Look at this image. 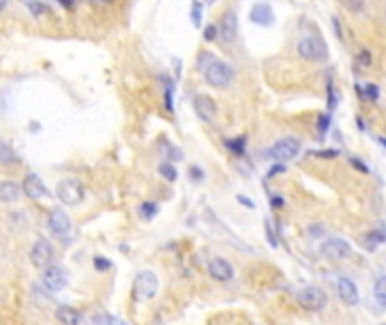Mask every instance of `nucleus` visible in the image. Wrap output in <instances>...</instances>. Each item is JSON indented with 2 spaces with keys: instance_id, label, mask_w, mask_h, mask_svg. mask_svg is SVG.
Returning <instances> with one entry per match:
<instances>
[{
  "instance_id": "10",
  "label": "nucleus",
  "mask_w": 386,
  "mask_h": 325,
  "mask_svg": "<svg viewBox=\"0 0 386 325\" xmlns=\"http://www.w3.org/2000/svg\"><path fill=\"white\" fill-rule=\"evenodd\" d=\"M217 30H219V39L226 45L235 43V39H237V12L235 9H226L222 14V18L217 23Z\"/></svg>"
},
{
  "instance_id": "51",
  "label": "nucleus",
  "mask_w": 386,
  "mask_h": 325,
  "mask_svg": "<svg viewBox=\"0 0 386 325\" xmlns=\"http://www.w3.org/2000/svg\"><path fill=\"white\" fill-rule=\"evenodd\" d=\"M379 325H386V323H379Z\"/></svg>"
},
{
  "instance_id": "24",
  "label": "nucleus",
  "mask_w": 386,
  "mask_h": 325,
  "mask_svg": "<svg viewBox=\"0 0 386 325\" xmlns=\"http://www.w3.org/2000/svg\"><path fill=\"white\" fill-rule=\"evenodd\" d=\"M384 242H386V226L384 224H381L377 230H370V233L366 235V248H370V251Z\"/></svg>"
},
{
  "instance_id": "4",
  "label": "nucleus",
  "mask_w": 386,
  "mask_h": 325,
  "mask_svg": "<svg viewBox=\"0 0 386 325\" xmlns=\"http://www.w3.org/2000/svg\"><path fill=\"white\" fill-rule=\"evenodd\" d=\"M84 197H86V190L79 179H61L57 185V199L66 206H79Z\"/></svg>"
},
{
  "instance_id": "12",
  "label": "nucleus",
  "mask_w": 386,
  "mask_h": 325,
  "mask_svg": "<svg viewBox=\"0 0 386 325\" xmlns=\"http://www.w3.org/2000/svg\"><path fill=\"white\" fill-rule=\"evenodd\" d=\"M48 228H50V233L57 235V237H66V235H70L73 221H70L68 212H66L64 208H55V210L50 212V217H48Z\"/></svg>"
},
{
  "instance_id": "47",
  "label": "nucleus",
  "mask_w": 386,
  "mask_h": 325,
  "mask_svg": "<svg viewBox=\"0 0 386 325\" xmlns=\"http://www.w3.org/2000/svg\"><path fill=\"white\" fill-rule=\"evenodd\" d=\"M59 3L64 5V7H68V9H70V7H75V0H59Z\"/></svg>"
},
{
  "instance_id": "35",
  "label": "nucleus",
  "mask_w": 386,
  "mask_h": 325,
  "mask_svg": "<svg viewBox=\"0 0 386 325\" xmlns=\"http://www.w3.org/2000/svg\"><path fill=\"white\" fill-rule=\"evenodd\" d=\"M187 176H190L192 183H204V181H206V172L201 170L199 165H190V167H187Z\"/></svg>"
},
{
  "instance_id": "49",
  "label": "nucleus",
  "mask_w": 386,
  "mask_h": 325,
  "mask_svg": "<svg viewBox=\"0 0 386 325\" xmlns=\"http://www.w3.org/2000/svg\"><path fill=\"white\" fill-rule=\"evenodd\" d=\"M5 7H7V0H0V12H5Z\"/></svg>"
},
{
  "instance_id": "18",
  "label": "nucleus",
  "mask_w": 386,
  "mask_h": 325,
  "mask_svg": "<svg viewBox=\"0 0 386 325\" xmlns=\"http://www.w3.org/2000/svg\"><path fill=\"white\" fill-rule=\"evenodd\" d=\"M55 316L61 325H79L82 323V311L70 307V305H59L55 311Z\"/></svg>"
},
{
  "instance_id": "30",
  "label": "nucleus",
  "mask_w": 386,
  "mask_h": 325,
  "mask_svg": "<svg viewBox=\"0 0 386 325\" xmlns=\"http://www.w3.org/2000/svg\"><path fill=\"white\" fill-rule=\"evenodd\" d=\"M190 18H192V25L201 27V23H204V5H201V0H195V3H192Z\"/></svg>"
},
{
  "instance_id": "25",
  "label": "nucleus",
  "mask_w": 386,
  "mask_h": 325,
  "mask_svg": "<svg viewBox=\"0 0 386 325\" xmlns=\"http://www.w3.org/2000/svg\"><path fill=\"white\" fill-rule=\"evenodd\" d=\"M160 151H165V156H167L169 162L174 160H183V151L176 147V144H172L169 140H160Z\"/></svg>"
},
{
  "instance_id": "28",
  "label": "nucleus",
  "mask_w": 386,
  "mask_h": 325,
  "mask_svg": "<svg viewBox=\"0 0 386 325\" xmlns=\"http://www.w3.org/2000/svg\"><path fill=\"white\" fill-rule=\"evenodd\" d=\"M138 212H140L142 219L151 221L156 215H158V203H154V201H142L140 208H138Z\"/></svg>"
},
{
  "instance_id": "36",
  "label": "nucleus",
  "mask_w": 386,
  "mask_h": 325,
  "mask_svg": "<svg viewBox=\"0 0 386 325\" xmlns=\"http://www.w3.org/2000/svg\"><path fill=\"white\" fill-rule=\"evenodd\" d=\"M93 266H95V271H100V273H104V271H109L111 266H113V262H111L109 257L95 255V257H93Z\"/></svg>"
},
{
  "instance_id": "45",
  "label": "nucleus",
  "mask_w": 386,
  "mask_h": 325,
  "mask_svg": "<svg viewBox=\"0 0 386 325\" xmlns=\"http://www.w3.org/2000/svg\"><path fill=\"white\" fill-rule=\"evenodd\" d=\"M354 120H357V126H359V131H361V133H366V129H368V126H366V120H363L361 115H357V117H354Z\"/></svg>"
},
{
  "instance_id": "37",
  "label": "nucleus",
  "mask_w": 386,
  "mask_h": 325,
  "mask_svg": "<svg viewBox=\"0 0 386 325\" xmlns=\"http://www.w3.org/2000/svg\"><path fill=\"white\" fill-rule=\"evenodd\" d=\"M219 39V30H217V23H210V25L204 27V41L213 43V41Z\"/></svg>"
},
{
  "instance_id": "8",
  "label": "nucleus",
  "mask_w": 386,
  "mask_h": 325,
  "mask_svg": "<svg viewBox=\"0 0 386 325\" xmlns=\"http://www.w3.org/2000/svg\"><path fill=\"white\" fill-rule=\"evenodd\" d=\"M321 253L327 257V260L341 262V260L352 257V246L341 237H330V239H325V242L321 244Z\"/></svg>"
},
{
  "instance_id": "5",
  "label": "nucleus",
  "mask_w": 386,
  "mask_h": 325,
  "mask_svg": "<svg viewBox=\"0 0 386 325\" xmlns=\"http://www.w3.org/2000/svg\"><path fill=\"white\" fill-rule=\"evenodd\" d=\"M156 293H158V278H156V273L149 269L138 271L136 280H133V296H136V300H149Z\"/></svg>"
},
{
  "instance_id": "26",
  "label": "nucleus",
  "mask_w": 386,
  "mask_h": 325,
  "mask_svg": "<svg viewBox=\"0 0 386 325\" xmlns=\"http://www.w3.org/2000/svg\"><path fill=\"white\" fill-rule=\"evenodd\" d=\"M330 126H332V113H327V111H323V113H318V117H316V131H318V138H325L327 135V131H330Z\"/></svg>"
},
{
  "instance_id": "3",
  "label": "nucleus",
  "mask_w": 386,
  "mask_h": 325,
  "mask_svg": "<svg viewBox=\"0 0 386 325\" xmlns=\"http://www.w3.org/2000/svg\"><path fill=\"white\" fill-rule=\"evenodd\" d=\"M303 151V142L298 138H291V135H285V138L276 140L271 147L264 151V156L271 158L273 162H287L291 158H296L298 153Z\"/></svg>"
},
{
  "instance_id": "21",
  "label": "nucleus",
  "mask_w": 386,
  "mask_h": 325,
  "mask_svg": "<svg viewBox=\"0 0 386 325\" xmlns=\"http://www.w3.org/2000/svg\"><path fill=\"white\" fill-rule=\"evenodd\" d=\"M372 296H375L379 309H386V273H381L375 280V289H372Z\"/></svg>"
},
{
  "instance_id": "2",
  "label": "nucleus",
  "mask_w": 386,
  "mask_h": 325,
  "mask_svg": "<svg viewBox=\"0 0 386 325\" xmlns=\"http://www.w3.org/2000/svg\"><path fill=\"white\" fill-rule=\"evenodd\" d=\"M296 54L305 61H314V63H325L330 59V50L327 43L323 41V36L318 34H303L296 41Z\"/></svg>"
},
{
  "instance_id": "50",
  "label": "nucleus",
  "mask_w": 386,
  "mask_h": 325,
  "mask_svg": "<svg viewBox=\"0 0 386 325\" xmlns=\"http://www.w3.org/2000/svg\"><path fill=\"white\" fill-rule=\"evenodd\" d=\"M206 3H208V5H210V3H215V0H206Z\"/></svg>"
},
{
  "instance_id": "42",
  "label": "nucleus",
  "mask_w": 386,
  "mask_h": 325,
  "mask_svg": "<svg viewBox=\"0 0 386 325\" xmlns=\"http://www.w3.org/2000/svg\"><path fill=\"white\" fill-rule=\"evenodd\" d=\"M345 7H348L350 12L359 14V12L363 9V0H345Z\"/></svg>"
},
{
  "instance_id": "40",
  "label": "nucleus",
  "mask_w": 386,
  "mask_h": 325,
  "mask_svg": "<svg viewBox=\"0 0 386 325\" xmlns=\"http://www.w3.org/2000/svg\"><path fill=\"white\" fill-rule=\"evenodd\" d=\"M332 30H334V34H336V39H339V41L345 39V36H343V27H341V21L336 16H332Z\"/></svg>"
},
{
  "instance_id": "7",
  "label": "nucleus",
  "mask_w": 386,
  "mask_h": 325,
  "mask_svg": "<svg viewBox=\"0 0 386 325\" xmlns=\"http://www.w3.org/2000/svg\"><path fill=\"white\" fill-rule=\"evenodd\" d=\"M52 255H55V246L50 244L48 237H37V242L30 248V262L37 269H46L52 264Z\"/></svg>"
},
{
  "instance_id": "17",
  "label": "nucleus",
  "mask_w": 386,
  "mask_h": 325,
  "mask_svg": "<svg viewBox=\"0 0 386 325\" xmlns=\"http://www.w3.org/2000/svg\"><path fill=\"white\" fill-rule=\"evenodd\" d=\"M23 194V188L14 181H0V203H16Z\"/></svg>"
},
{
  "instance_id": "31",
  "label": "nucleus",
  "mask_w": 386,
  "mask_h": 325,
  "mask_svg": "<svg viewBox=\"0 0 386 325\" xmlns=\"http://www.w3.org/2000/svg\"><path fill=\"white\" fill-rule=\"evenodd\" d=\"M361 90H363V99H368V102H377V99H379V95H381L379 86L370 84V81H368V84H363Z\"/></svg>"
},
{
  "instance_id": "27",
  "label": "nucleus",
  "mask_w": 386,
  "mask_h": 325,
  "mask_svg": "<svg viewBox=\"0 0 386 325\" xmlns=\"http://www.w3.org/2000/svg\"><path fill=\"white\" fill-rule=\"evenodd\" d=\"M158 174L163 176L167 183H174V181H176V176H178V172H176V167H174V162L163 160V162L158 165Z\"/></svg>"
},
{
  "instance_id": "43",
  "label": "nucleus",
  "mask_w": 386,
  "mask_h": 325,
  "mask_svg": "<svg viewBox=\"0 0 386 325\" xmlns=\"http://www.w3.org/2000/svg\"><path fill=\"white\" fill-rule=\"evenodd\" d=\"M235 199H237V203H240V206H246V208H249V210H255V203L251 201L249 197H244V194H237Z\"/></svg>"
},
{
  "instance_id": "41",
  "label": "nucleus",
  "mask_w": 386,
  "mask_h": 325,
  "mask_svg": "<svg viewBox=\"0 0 386 325\" xmlns=\"http://www.w3.org/2000/svg\"><path fill=\"white\" fill-rule=\"evenodd\" d=\"M269 203H271V208H285V197H282V194H271V197H269Z\"/></svg>"
},
{
  "instance_id": "15",
  "label": "nucleus",
  "mask_w": 386,
  "mask_h": 325,
  "mask_svg": "<svg viewBox=\"0 0 386 325\" xmlns=\"http://www.w3.org/2000/svg\"><path fill=\"white\" fill-rule=\"evenodd\" d=\"M208 273L210 278H215L217 282H228V280L235 278V269L226 257H213L208 262Z\"/></svg>"
},
{
  "instance_id": "29",
  "label": "nucleus",
  "mask_w": 386,
  "mask_h": 325,
  "mask_svg": "<svg viewBox=\"0 0 386 325\" xmlns=\"http://www.w3.org/2000/svg\"><path fill=\"white\" fill-rule=\"evenodd\" d=\"M93 323H95V325H127L124 320L115 318V316L106 314V311H100V314L93 316Z\"/></svg>"
},
{
  "instance_id": "23",
  "label": "nucleus",
  "mask_w": 386,
  "mask_h": 325,
  "mask_svg": "<svg viewBox=\"0 0 386 325\" xmlns=\"http://www.w3.org/2000/svg\"><path fill=\"white\" fill-rule=\"evenodd\" d=\"M370 66H372L370 50H359V52L354 54V70H357V75H361V70H368Z\"/></svg>"
},
{
  "instance_id": "13",
  "label": "nucleus",
  "mask_w": 386,
  "mask_h": 325,
  "mask_svg": "<svg viewBox=\"0 0 386 325\" xmlns=\"http://www.w3.org/2000/svg\"><path fill=\"white\" fill-rule=\"evenodd\" d=\"M23 194L28 199H32V201H41V199H50V190L43 185V181H41V176H37V174H28L23 179Z\"/></svg>"
},
{
  "instance_id": "39",
  "label": "nucleus",
  "mask_w": 386,
  "mask_h": 325,
  "mask_svg": "<svg viewBox=\"0 0 386 325\" xmlns=\"http://www.w3.org/2000/svg\"><path fill=\"white\" fill-rule=\"evenodd\" d=\"M264 230H267V242H269V246H273V248H278L280 246V242H278V237H276V230L271 228V221H264Z\"/></svg>"
},
{
  "instance_id": "20",
  "label": "nucleus",
  "mask_w": 386,
  "mask_h": 325,
  "mask_svg": "<svg viewBox=\"0 0 386 325\" xmlns=\"http://www.w3.org/2000/svg\"><path fill=\"white\" fill-rule=\"evenodd\" d=\"M224 144H226V149L233 153V156H244L246 153V135H237V138H228L224 140Z\"/></svg>"
},
{
  "instance_id": "1",
  "label": "nucleus",
  "mask_w": 386,
  "mask_h": 325,
  "mask_svg": "<svg viewBox=\"0 0 386 325\" xmlns=\"http://www.w3.org/2000/svg\"><path fill=\"white\" fill-rule=\"evenodd\" d=\"M197 68H199V72L204 75V79L208 81V86H213V88H228V86L233 84V79H235V68H233L231 63L217 59L213 52H208V50H201L199 52V57H197Z\"/></svg>"
},
{
  "instance_id": "48",
  "label": "nucleus",
  "mask_w": 386,
  "mask_h": 325,
  "mask_svg": "<svg viewBox=\"0 0 386 325\" xmlns=\"http://www.w3.org/2000/svg\"><path fill=\"white\" fill-rule=\"evenodd\" d=\"M377 142H379V144H381V147H384V149H386V138H384V135H379V138H377Z\"/></svg>"
},
{
  "instance_id": "19",
  "label": "nucleus",
  "mask_w": 386,
  "mask_h": 325,
  "mask_svg": "<svg viewBox=\"0 0 386 325\" xmlns=\"http://www.w3.org/2000/svg\"><path fill=\"white\" fill-rule=\"evenodd\" d=\"M19 162H21V158L16 156L14 149H12L7 142L0 140V165L3 167H14V165H19Z\"/></svg>"
},
{
  "instance_id": "6",
  "label": "nucleus",
  "mask_w": 386,
  "mask_h": 325,
  "mask_svg": "<svg viewBox=\"0 0 386 325\" xmlns=\"http://www.w3.org/2000/svg\"><path fill=\"white\" fill-rule=\"evenodd\" d=\"M296 300L307 311H321L327 307V293L321 287H303L296 293Z\"/></svg>"
},
{
  "instance_id": "44",
  "label": "nucleus",
  "mask_w": 386,
  "mask_h": 325,
  "mask_svg": "<svg viewBox=\"0 0 386 325\" xmlns=\"http://www.w3.org/2000/svg\"><path fill=\"white\" fill-rule=\"evenodd\" d=\"M287 170V165L285 162H276V165L271 167V170H269V179H271V176H278V174H282V172Z\"/></svg>"
},
{
  "instance_id": "34",
  "label": "nucleus",
  "mask_w": 386,
  "mask_h": 325,
  "mask_svg": "<svg viewBox=\"0 0 386 325\" xmlns=\"http://www.w3.org/2000/svg\"><path fill=\"white\" fill-rule=\"evenodd\" d=\"M339 149H312V151H309V156H316V158H325V160H334L336 156H339Z\"/></svg>"
},
{
  "instance_id": "38",
  "label": "nucleus",
  "mask_w": 386,
  "mask_h": 325,
  "mask_svg": "<svg viewBox=\"0 0 386 325\" xmlns=\"http://www.w3.org/2000/svg\"><path fill=\"white\" fill-rule=\"evenodd\" d=\"M348 162H350V167H354V170L361 172V174H370V165H366V162H363L361 158L350 156V158H348Z\"/></svg>"
},
{
  "instance_id": "46",
  "label": "nucleus",
  "mask_w": 386,
  "mask_h": 325,
  "mask_svg": "<svg viewBox=\"0 0 386 325\" xmlns=\"http://www.w3.org/2000/svg\"><path fill=\"white\" fill-rule=\"evenodd\" d=\"M309 233H312V237H321L318 233H323V226H309Z\"/></svg>"
},
{
  "instance_id": "32",
  "label": "nucleus",
  "mask_w": 386,
  "mask_h": 325,
  "mask_svg": "<svg viewBox=\"0 0 386 325\" xmlns=\"http://www.w3.org/2000/svg\"><path fill=\"white\" fill-rule=\"evenodd\" d=\"M25 5L30 7V12H32V16H46L50 9H48V5L46 3H41V0H25Z\"/></svg>"
},
{
  "instance_id": "22",
  "label": "nucleus",
  "mask_w": 386,
  "mask_h": 325,
  "mask_svg": "<svg viewBox=\"0 0 386 325\" xmlns=\"http://www.w3.org/2000/svg\"><path fill=\"white\" fill-rule=\"evenodd\" d=\"M160 79H163V84H165V88H163V95H165V111H167V113H174V79H169L167 75H163Z\"/></svg>"
},
{
  "instance_id": "33",
  "label": "nucleus",
  "mask_w": 386,
  "mask_h": 325,
  "mask_svg": "<svg viewBox=\"0 0 386 325\" xmlns=\"http://www.w3.org/2000/svg\"><path fill=\"white\" fill-rule=\"evenodd\" d=\"M336 102H339V95H336V88L332 84V79H327V113H332L336 108Z\"/></svg>"
},
{
  "instance_id": "16",
  "label": "nucleus",
  "mask_w": 386,
  "mask_h": 325,
  "mask_svg": "<svg viewBox=\"0 0 386 325\" xmlns=\"http://www.w3.org/2000/svg\"><path fill=\"white\" fill-rule=\"evenodd\" d=\"M336 293H339V298L343 300V305H348V307H354L359 302L357 284H354L350 278H345V275H341V278L336 280Z\"/></svg>"
},
{
  "instance_id": "11",
  "label": "nucleus",
  "mask_w": 386,
  "mask_h": 325,
  "mask_svg": "<svg viewBox=\"0 0 386 325\" xmlns=\"http://www.w3.org/2000/svg\"><path fill=\"white\" fill-rule=\"evenodd\" d=\"M192 106H195V113L199 115V120L208 122V124H213L215 117H217V102H215L210 95H195L192 97Z\"/></svg>"
},
{
  "instance_id": "14",
  "label": "nucleus",
  "mask_w": 386,
  "mask_h": 325,
  "mask_svg": "<svg viewBox=\"0 0 386 325\" xmlns=\"http://www.w3.org/2000/svg\"><path fill=\"white\" fill-rule=\"evenodd\" d=\"M249 18L253 25H260V27H271L276 23V12L269 3H255L249 12Z\"/></svg>"
},
{
  "instance_id": "9",
  "label": "nucleus",
  "mask_w": 386,
  "mask_h": 325,
  "mask_svg": "<svg viewBox=\"0 0 386 325\" xmlns=\"http://www.w3.org/2000/svg\"><path fill=\"white\" fill-rule=\"evenodd\" d=\"M41 280H43V284H46V289H50V291H61V289L68 284V271L59 264H50L43 269Z\"/></svg>"
}]
</instances>
